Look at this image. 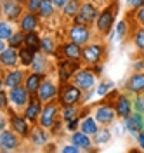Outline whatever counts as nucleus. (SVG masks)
Here are the masks:
<instances>
[{
  "instance_id": "9",
  "label": "nucleus",
  "mask_w": 144,
  "mask_h": 153,
  "mask_svg": "<svg viewBox=\"0 0 144 153\" xmlns=\"http://www.w3.org/2000/svg\"><path fill=\"white\" fill-rule=\"evenodd\" d=\"M92 26H87V25H77V23H71L69 26H68V31H66V37L68 40H71V42H77L78 45H85L90 42V38H92Z\"/></svg>"
},
{
  "instance_id": "45",
  "label": "nucleus",
  "mask_w": 144,
  "mask_h": 153,
  "mask_svg": "<svg viewBox=\"0 0 144 153\" xmlns=\"http://www.w3.org/2000/svg\"><path fill=\"white\" fill-rule=\"evenodd\" d=\"M42 2L44 0H28L24 4V9L30 10V12H37L38 14V9H40V5H42Z\"/></svg>"
},
{
  "instance_id": "1",
  "label": "nucleus",
  "mask_w": 144,
  "mask_h": 153,
  "mask_svg": "<svg viewBox=\"0 0 144 153\" xmlns=\"http://www.w3.org/2000/svg\"><path fill=\"white\" fill-rule=\"evenodd\" d=\"M118 9H120L118 2L113 0L111 4H108V5H106L104 9L99 10V16H97L96 23H94V26H96V33L99 35V37H108V35L115 30Z\"/></svg>"
},
{
  "instance_id": "25",
  "label": "nucleus",
  "mask_w": 144,
  "mask_h": 153,
  "mask_svg": "<svg viewBox=\"0 0 144 153\" xmlns=\"http://www.w3.org/2000/svg\"><path fill=\"white\" fill-rule=\"evenodd\" d=\"M59 51L63 52V57L71 59V61H80V63H82V45H78L77 42L66 40V42L59 44Z\"/></svg>"
},
{
  "instance_id": "20",
  "label": "nucleus",
  "mask_w": 144,
  "mask_h": 153,
  "mask_svg": "<svg viewBox=\"0 0 144 153\" xmlns=\"http://www.w3.org/2000/svg\"><path fill=\"white\" fill-rule=\"evenodd\" d=\"M28 139L31 141V144L37 146V148H45V146L52 141V134H50L49 129H45V127H42V125L37 124V125H33Z\"/></svg>"
},
{
  "instance_id": "57",
  "label": "nucleus",
  "mask_w": 144,
  "mask_h": 153,
  "mask_svg": "<svg viewBox=\"0 0 144 153\" xmlns=\"http://www.w3.org/2000/svg\"><path fill=\"white\" fill-rule=\"evenodd\" d=\"M127 2H130V0H127Z\"/></svg>"
},
{
  "instance_id": "12",
  "label": "nucleus",
  "mask_w": 144,
  "mask_h": 153,
  "mask_svg": "<svg viewBox=\"0 0 144 153\" xmlns=\"http://www.w3.org/2000/svg\"><path fill=\"white\" fill-rule=\"evenodd\" d=\"M7 94H9L10 106H12V108H16L18 111H21L24 106L28 105L30 97H31V94L28 92V89L24 87V84H23V85H16V87L7 89Z\"/></svg>"
},
{
  "instance_id": "51",
  "label": "nucleus",
  "mask_w": 144,
  "mask_h": 153,
  "mask_svg": "<svg viewBox=\"0 0 144 153\" xmlns=\"http://www.w3.org/2000/svg\"><path fill=\"white\" fill-rule=\"evenodd\" d=\"M5 47H7V42L0 38V52H2V51H4V49H5Z\"/></svg>"
},
{
  "instance_id": "24",
  "label": "nucleus",
  "mask_w": 144,
  "mask_h": 153,
  "mask_svg": "<svg viewBox=\"0 0 144 153\" xmlns=\"http://www.w3.org/2000/svg\"><path fill=\"white\" fill-rule=\"evenodd\" d=\"M0 61H2L4 70H10V68L19 66V49H14L7 45L0 52Z\"/></svg>"
},
{
  "instance_id": "27",
  "label": "nucleus",
  "mask_w": 144,
  "mask_h": 153,
  "mask_svg": "<svg viewBox=\"0 0 144 153\" xmlns=\"http://www.w3.org/2000/svg\"><path fill=\"white\" fill-rule=\"evenodd\" d=\"M130 37H132L134 49L139 54H144V26H134V28H130Z\"/></svg>"
},
{
  "instance_id": "16",
  "label": "nucleus",
  "mask_w": 144,
  "mask_h": 153,
  "mask_svg": "<svg viewBox=\"0 0 144 153\" xmlns=\"http://www.w3.org/2000/svg\"><path fill=\"white\" fill-rule=\"evenodd\" d=\"M113 108L116 111V117L118 118H127L128 115L134 111V106H132V96L127 94V92H120V94L115 97L113 101Z\"/></svg>"
},
{
  "instance_id": "6",
  "label": "nucleus",
  "mask_w": 144,
  "mask_h": 153,
  "mask_svg": "<svg viewBox=\"0 0 144 153\" xmlns=\"http://www.w3.org/2000/svg\"><path fill=\"white\" fill-rule=\"evenodd\" d=\"M71 82L77 87H80L83 92H90V91H94V87L97 85V76H96V73L90 70V66H82L77 73L73 75Z\"/></svg>"
},
{
  "instance_id": "56",
  "label": "nucleus",
  "mask_w": 144,
  "mask_h": 153,
  "mask_svg": "<svg viewBox=\"0 0 144 153\" xmlns=\"http://www.w3.org/2000/svg\"><path fill=\"white\" fill-rule=\"evenodd\" d=\"M0 71H4V66H2V61H0Z\"/></svg>"
},
{
  "instance_id": "17",
  "label": "nucleus",
  "mask_w": 144,
  "mask_h": 153,
  "mask_svg": "<svg viewBox=\"0 0 144 153\" xmlns=\"http://www.w3.org/2000/svg\"><path fill=\"white\" fill-rule=\"evenodd\" d=\"M42 108H44V103L40 101L37 96H31L28 105L21 110V113L24 115V118L31 125H37L38 124V118H40V113H42Z\"/></svg>"
},
{
  "instance_id": "32",
  "label": "nucleus",
  "mask_w": 144,
  "mask_h": 153,
  "mask_svg": "<svg viewBox=\"0 0 144 153\" xmlns=\"http://www.w3.org/2000/svg\"><path fill=\"white\" fill-rule=\"evenodd\" d=\"M92 141L96 146H103V144H108L111 141V131H109V127H106V125H101L99 129H97V132L92 136Z\"/></svg>"
},
{
  "instance_id": "18",
  "label": "nucleus",
  "mask_w": 144,
  "mask_h": 153,
  "mask_svg": "<svg viewBox=\"0 0 144 153\" xmlns=\"http://www.w3.org/2000/svg\"><path fill=\"white\" fill-rule=\"evenodd\" d=\"M30 70H33V71H37V73H42V75L47 76V75L52 73V70L56 71V63H52V61H50V56L44 54V52L40 51V52H37V56L33 59Z\"/></svg>"
},
{
  "instance_id": "47",
  "label": "nucleus",
  "mask_w": 144,
  "mask_h": 153,
  "mask_svg": "<svg viewBox=\"0 0 144 153\" xmlns=\"http://www.w3.org/2000/svg\"><path fill=\"white\" fill-rule=\"evenodd\" d=\"M90 70H92V71L96 73V76L99 78V76L103 75V71H104V65H103V63H97V65H92V66H90Z\"/></svg>"
},
{
  "instance_id": "52",
  "label": "nucleus",
  "mask_w": 144,
  "mask_h": 153,
  "mask_svg": "<svg viewBox=\"0 0 144 153\" xmlns=\"http://www.w3.org/2000/svg\"><path fill=\"white\" fill-rule=\"evenodd\" d=\"M2 89H5V87H4V71H0V91H2Z\"/></svg>"
},
{
  "instance_id": "46",
  "label": "nucleus",
  "mask_w": 144,
  "mask_h": 153,
  "mask_svg": "<svg viewBox=\"0 0 144 153\" xmlns=\"http://www.w3.org/2000/svg\"><path fill=\"white\" fill-rule=\"evenodd\" d=\"M61 152H63V153H80L82 150L78 148L77 144L69 143V144H64V146H61Z\"/></svg>"
},
{
  "instance_id": "41",
  "label": "nucleus",
  "mask_w": 144,
  "mask_h": 153,
  "mask_svg": "<svg viewBox=\"0 0 144 153\" xmlns=\"http://www.w3.org/2000/svg\"><path fill=\"white\" fill-rule=\"evenodd\" d=\"M115 87V84L113 82H109V80H106V82H101V84H97V89H96V92L97 96H101V97H104L111 89Z\"/></svg>"
},
{
  "instance_id": "53",
  "label": "nucleus",
  "mask_w": 144,
  "mask_h": 153,
  "mask_svg": "<svg viewBox=\"0 0 144 153\" xmlns=\"http://www.w3.org/2000/svg\"><path fill=\"white\" fill-rule=\"evenodd\" d=\"M16 2H19V4H23V5H24V4H26L28 0H16Z\"/></svg>"
},
{
  "instance_id": "30",
  "label": "nucleus",
  "mask_w": 144,
  "mask_h": 153,
  "mask_svg": "<svg viewBox=\"0 0 144 153\" xmlns=\"http://www.w3.org/2000/svg\"><path fill=\"white\" fill-rule=\"evenodd\" d=\"M23 45L30 47L31 51H35V52H40V45H42V35L38 33V30H37V31L24 33V44H23Z\"/></svg>"
},
{
  "instance_id": "4",
  "label": "nucleus",
  "mask_w": 144,
  "mask_h": 153,
  "mask_svg": "<svg viewBox=\"0 0 144 153\" xmlns=\"http://www.w3.org/2000/svg\"><path fill=\"white\" fill-rule=\"evenodd\" d=\"M7 113V118H9V127L14 131V132H18L23 137V139H28L30 132H31V129H33V125L30 124L28 120L24 118V115L19 113L16 108H12L9 106V110L5 111Z\"/></svg>"
},
{
  "instance_id": "21",
  "label": "nucleus",
  "mask_w": 144,
  "mask_h": 153,
  "mask_svg": "<svg viewBox=\"0 0 144 153\" xmlns=\"http://www.w3.org/2000/svg\"><path fill=\"white\" fill-rule=\"evenodd\" d=\"M69 141L73 144H77L78 148L82 150V152H97L99 150V146H96L94 144V141H92V136H89V134H85L83 131H75V132H71V137H69Z\"/></svg>"
},
{
  "instance_id": "55",
  "label": "nucleus",
  "mask_w": 144,
  "mask_h": 153,
  "mask_svg": "<svg viewBox=\"0 0 144 153\" xmlns=\"http://www.w3.org/2000/svg\"><path fill=\"white\" fill-rule=\"evenodd\" d=\"M82 2H99V0H82Z\"/></svg>"
},
{
  "instance_id": "35",
  "label": "nucleus",
  "mask_w": 144,
  "mask_h": 153,
  "mask_svg": "<svg viewBox=\"0 0 144 153\" xmlns=\"http://www.w3.org/2000/svg\"><path fill=\"white\" fill-rule=\"evenodd\" d=\"M80 110H82V106L80 105H69V106H61V118L68 122V120H71V118H75L78 117L80 113Z\"/></svg>"
},
{
  "instance_id": "42",
  "label": "nucleus",
  "mask_w": 144,
  "mask_h": 153,
  "mask_svg": "<svg viewBox=\"0 0 144 153\" xmlns=\"http://www.w3.org/2000/svg\"><path fill=\"white\" fill-rule=\"evenodd\" d=\"M132 106H134V111L144 113V94L132 96Z\"/></svg>"
},
{
  "instance_id": "8",
  "label": "nucleus",
  "mask_w": 144,
  "mask_h": 153,
  "mask_svg": "<svg viewBox=\"0 0 144 153\" xmlns=\"http://www.w3.org/2000/svg\"><path fill=\"white\" fill-rule=\"evenodd\" d=\"M92 115L96 117V120L99 122V125H106V127H109V125L118 118L115 108H113V103H111V101H106V99L101 101L99 105L94 106Z\"/></svg>"
},
{
  "instance_id": "44",
  "label": "nucleus",
  "mask_w": 144,
  "mask_h": 153,
  "mask_svg": "<svg viewBox=\"0 0 144 153\" xmlns=\"http://www.w3.org/2000/svg\"><path fill=\"white\" fill-rule=\"evenodd\" d=\"M134 23L137 26H144V5H141L139 9L134 10Z\"/></svg>"
},
{
  "instance_id": "40",
  "label": "nucleus",
  "mask_w": 144,
  "mask_h": 153,
  "mask_svg": "<svg viewBox=\"0 0 144 153\" xmlns=\"http://www.w3.org/2000/svg\"><path fill=\"white\" fill-rule=\"evenodd\" d=\"M80 122H82V117H80V113H78V117H75V118H71V120L64 122V129H66L69 134L75 132V131L80 129Z\"/></svg>"
},
{
  "instance_id": "19",
  "label": "nucleus",
  "mask_w": 144,
  "mask_h": 153,
  "mask_svg": "<svg viewBox=\"0 0 144 153\" xmlns=\"http://www.w3.org/2000/svg\"><path fill=\"white\" fill-rule=\"evenodd\" d=\"M123 92L130 96L144 94V71H134L123 84Z\"/></svg>"
},
{
  "instance_id": "23",
  "label": "nucleus",
  "mask_w": 144,
  "mask_h": 153,
  "mask_svg": "<svg viewBox=\"0 0 144 153\" xmlns=\"http://www.w3.org/2000/svg\"><path fill=\"white\" fill-rule=\"evenodd\" d=\"M123 122H125V129H127V132L132 134V136L135 137V136L139 134V131H143L144 129V113L132 111L127 118H123Z\"/></svg>"
},
{
  "instance_id": "54",
  "label": "nucleus",
  "mask_w": 144,
  "mask_h": 153,
  "mask_svg": "<svg viewBox=\"0 0 144 153\" xmlns=\"http://www.w3.org/2000/svg\"><path fill=\"white\" fill-rule=\"evenodd\" d=\"M4 18V14H2V2H0V19Z\"/></svg>"
},
{
  "instance_id": "49",
  "label": "nucleus",
  "mask_w": 144,
  "mask_h": 153,
  "mask_svg": "<svg viewBox=\"0 0 144 153\" xmlns=\"http://www.w3.org/2000/svg\"><path fill=\"white\" fill-rule=\"evenodd\" d=\"M7 127H9V118L4 115V111H0V132L4 129H7Z\"/></svg>"
},
{
  "instance_id": "22",
  "label": "nucleus",
  "mask_w": 144,
  "mask_h": 153,
  "mask_svg": "<svg viewBox=\"0 0 144 153\" xmlns=\"http://www.w3.org/2000/svg\"><path fill=\"white\" fill-rule=\"evenodd\" d=\"M40 16L37 14V12H30V10H26L23 16H21V19L18 21V28L21 30V31H24V33H30V31H37V30L40 28Z\"/></svg>"
},
{
  "instance_id": "34",
  "label": "nucleus",
  "mask_w": 144,
  "mask_h": 153,
  "mask_svg": "<svg viewBox=\"0 0 144 153\" xmlns=\"http://www.w3.org/2000/svg\"><path fill=\"white\" fill-rule=\"evenodd\" d=\"M35 56H37L35 51H31L30 47L23 45V47L19 49V66L30 68L31 66V63H33V59H35Z\"/></svg>"
},
{
  "instance_id": "38",
  "label": "nucleus",
  "mask_w": 144,
  "mask_h": 153,
  "mask_svg": "<svg viewBox=\"0 0 144 153\" xmlns=\"http://www.w3.org/2000/svg\"><path fill=\"white\" fill-rule=\"evenodd\" d=\"M23 44H24V31H21V30L18 28L12 35H10L9 40H7V45H9V47H14V49H21Z\"/></svg>"
},
{
  "instance_id": "5",
  "label": "nucleus",
  "mask_w": 144,
  "mask_h": 153,
  "mask_svg": "<svg viewBox=\"0 0 144 153\" xmlns=\"http://www.w3.org/2000/svg\"><path fill=\"white\" fill-rule=\"evenodd\" d=\"M99 7L96 5V2H82L80 10L75 18L71 19V23L77 25H87V26H94L97 16H99Z\"/></svg>"
},
{
  "instance_id": "31",
  "label": "nucleus",
  "mask_w": 144,
  "mask_h": 153,
  "mask_svg": "<svg viewBox=\"0 0 144 153\" xmlns=\"http://www.w3.org/2000/svg\"><path fill=\"white\" fill-rule=\"evenodd\" d=\"M56 10L58 9H56V5H54L52 0H44L38 9V16L42 21H49V19H52L56 16Z\"/></svg>"
},
{
  "instance_id": "29",
  "label": "nucleus",
  "mask_w": 144,
  "mask_h": 153,
  "mask_svg": "<svg viewBox=\"0 0 144 153\" xmlns=\"http://www.w3.org/2000/svg\"><path fill=\"white\" fill-rule=\"evenodd\" d=\"M58 47H59V44L56 42V38L52 37V35H45V37H42V45H40V51H42L44 54L54 57Z\"/></svg>"
},
{
  "instance_id": "48",
  "label": "nucleus",
  "mask_w": 144,
  "mask_h": 153,
  "mask_svg": "<svg viewBox=\"0 0 144 153\" xmlns=\"http://www.w3.org/2000/svg\"><path fill=\"white\" fill-rule=\"evenodd\" d=\"M135 143H137V146L141 148V152H144V129L139 131V134L135 136Z\"/></svg>"
},
{
  "instance_id": "43",
  "label": "nucleus",
  "mask_w": 144,
  "mask_h": 153,
  "mask_svg": "<svg viewBox=\"0 0 144 153\" xmlns=\"http://www.w3.org/2000/svg\"><path fill=\"white\" fill-rule=\"evenodd\" d=\"M10 106V101H9V94H7V89H2L0 91V111H7Z\"/></svg>"
},
{
  "instance_id": "28",
  "label": "nucleus",
  "mask_w": 144,
  "mask_h": 153,
  "mask_svg": "<svg viewBox=\"0 0 144 153\" xmlns=\"http://www.w3.org/2000/svg\"><path fill=\"white\" fill-rule=\"evenodd\" d=\"M99 127H101V125H99V122L96 120L94 115H85V117L82 118V122H80V131H83V132L89 134V136H94Z\"/></svg>"
},
{
  "instance_id": "37",
  "label": "nucleus",
  "mask_w": 144,
  "mask_h": 153,
  "mask_svg": "<svg viewBox=\"0 0 144 153\" xmlns=\"http://www.w3.org/2000/svg\"><path fill=\"white\" fill-rule=\"evenodd\" d=\"M130 28H132V26H130V23H128L127 19H125V18L120 19V21H118V25H116V28H115L116 38H118V40H125L127 35L130 37Z\"/></svg>"
},
{
  "instance_id": "33",
  "label": "nucleus",
  "mask_w": 144,
  "mask_h": 153,
  "mask_svg": "<svg viewBox=\"0 0 144 153\" xmlns=\"http://www.w3.org/2000/svg\"><path fill=\"white\" fill-rule=\"evenodd\" d=\"M80 5H82V0H68L66 5L61 9V12H63V16H64L66 19H69V21H71V19L78 14Z\"/></svg>"
},
{
  "instance_id": "26",
  "label": "nucleus",
  "mask_w": 144,
  "mask_h": 153,
  "mask_svg": "<svg viewBox=\"0 0 144 153\" xmlns=\"http://www.w3.org/2000/svg\"><path fill=\"white\" fill-rule=\"evenodd\" d=\"M44 78H45V75L37 73V71H33V70H28L26 78H24V87L28 89V92L31 96H37L40 85H42V82H44Z\"/></svg>"
},
{
  "instance_id": "36",
  "label": "nucleus",
  "mask_w": 144,
  "mask_h": 153,
  "mask_svg": "<svg viewBox=\"0 0 144 153\" xmlns=\"http://www.w3.org/2000/svg\"><path fill=\"white\" fill-rule=\"evenodd\" d=\"M14 31H16V28H14V23L7 21L5 18L0 19V38H2V40H5V42H7Z\"/></svg>"
},
{
  "instance_id": "39",
  "label": "nucleus",
  "mask_w": 144,
  "mask_h": 153,
  "mask_svg": "<svg viewBox=\"0 0 144 153\" xmlns=\"http://www.w3.org/2000/svg\"><path fill=\"white\" fill-rule=\"evenodd\" d=\"M63 124H64V120H63V118H61V115H59V118L54 122V125L49 129L50 134H52V137H61V136L64 134V127H63Z\"/></svg>"
},
{
  "instance_id": "3",
  "label": "nucleus",
  "mask_w": 144,
  "mask_h": 153,
  "mask_svg": "<svg viewBox=\"0 0 144 153\" xmlns=\"http://www.w3.org/2000/svg\"><path fill=\"white\" fill-rule=\"evenodd\" d=\"M108 54V47L104 42H89L82 47V65L83 66H92L97 63H103Z\"/></svg>"
},
{
  "instance_id": "50",
  "label": "nucleus",
  "mask_w": 144,
  "mask_h": 153,
  "mask_svg": "<svg viewBox=\"0 0 144 153\" xmlns=\"http://www.w3.org/2000/svg\"><path fill=\"white\" fill-rule=\"evenodd\" d=\"M52 2H54L56 9H58V10H61L63 7H64V5H66V2H68V0H52Z\"/></svg>"
},
{
  "instance_id": "10",
  "label": "nucleus",
  "mask_w": 144,
  "mask_h": 153,
  "mask_svg": "<svg viewBox=\"0 0 144 153\" xmlns=\"http://www.w3.org/2000/svg\"><path fill=\"white\" fill-rule=\"evenodd\" d=\"M21 144H23V137L18 132H14L10 127L0 132V152L2 153L16 152L21 148Z\"/></svg>"
},
{
  "instance_id": "11",
  "label": "nucleus",
  "mask_w": 144,
  "mask_h": 153,
  "mask_svg": "<svg viewBox=\"0 0 144 153\" xmlns=\"http://www.w3.org/2000/svg\"><path fill=\"white\" fill-rule=\"evenodd\" d=\"M61 115V106H59L58 101H50V103H45L44 108H42V113H40L38 118V125L45 127V129H50L54 122L59 118Z\"/></svg>"
},
{
  "instance_id": "7",
  "label": "nucleus",
  "mask_w": 144,
  "mask_h": 153,
  "mask_svg": "<svg viewBox=\"0 0 144 153\" xmlns=\"http://www.w3.org/2000/svg\"><path fill=\"white\" fill-rule=\"evenodd\" d=\"M83 66L80 61H71V59H58L56 61V75H58V82H71L73 75L77 73L80 68Z\"/></svg>"
},
{
  "instance_id": "13",
  "label": "nucleus",
  "mask_w": 144,
  "mask_h": 153,
  "mask_svg": "<svg viewBox=\"0 0 144 153\" xmlns=\"http://www.w3.org/2000/svg\"><path fill=\"white\" fill-rule=\"evenodd\" d=\"M58 92H59V82H54V80L47 75L44 78L38 92H37V97L45 105V103H50V101H56V99H58Z\"/></svg>"
},
{
  "instance_id": "14",
  "label": "nucleus",
  "mask_w": 144,
  "mask_h": 153,
  "mask_svg": "<svg viewBox=\"0 0 144 153\" xmlns=\"http://www.w3.org/2000/svg\"><path fill=\"white\" fill-rule=\"evenodd\" d=\"M0 2H2V14L10 23H18L21 19V16L26 12L24 5L16 2V0H0Z\"/></svg>"
},
{
  "instance_id": "2",
  "label": "nucleus",
  "mask_w": 144,
  "mask_h": 153,
  "mask_svg": "<svg viewBox=\"0 0 144 153\" xmlns=\"http://www.w3.org/2000/svg\"><path fill=\"white\" fill-rule=\"evenodd\" d=\"M59 106H69V105H83L85 103V92L77 87L73 82H59V92L58 99Z\"/></svg>"
},
{
  "instance_id": "15",
  "label": "nucleus",
  "mask_w": 144,
  "mask_h": 153,
  "mask_svg": "<svg viewBox=\"0 0 144 153\" xmlns=\"http://www.w3.org/2000/svg\"><path fill=\"white\" fill-rule=\"evenodd\" d=\"M28 70L30 68H23V66L4 70V87L5 89H10V87H16V85H23Z\"/></svg>"
}]
</instances>
